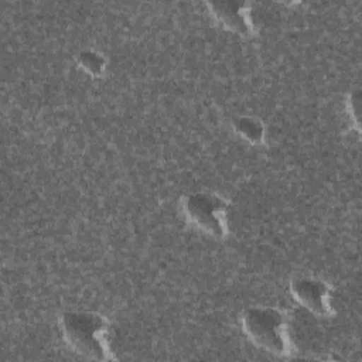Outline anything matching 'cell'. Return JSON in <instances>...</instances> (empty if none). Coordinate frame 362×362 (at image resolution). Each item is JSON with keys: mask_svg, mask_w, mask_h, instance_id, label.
<instances>
[{"mask_svg": "<svg viewBox=\"0 0 362 362\" xmlns=\"http://www.w3.org/2000/svg\"><path fill=\"white\" fill-rule=\"evenodd\" d=\"M246 335L267 352L286 356L291 354L286 314L273 307H250L242 317Z\"/></svg>", "mask_w": 362, "mask_h": 362, "instance_id": "obj_2", "label": "cell"}, {"mask_svg": "<svg viewBox=\"0 0 362 362\" xmlns=\"http://www.w3.org/2000/svg\"><path fill=\"white\" fill-rule=\"evenodd\" d=\"M208 7L211 8L214 17L225 28L245 37L253 34V23L249 16L250 7L247 3L215 1L208 3Z\"/></svg>", "mask_w": 362, "mask_h": 362, "instance_id": "obj_5", "label": "cell"}, {"mask_svg": "<svg viewBox=\"0 0 362 362\" xmlns=\"http://www.w3.org/2000/svg\"><path fill=\"white\" fill-rule=\"evenodd\" d=\"M228 202L214 192H194L182 199V212L191 225L214 236L226 235Z\"/></svg>", "mask_w": 362, "mask_h": 362, "instance_id": "obj_3", "label": "cell"}, {"mask_svg": "<svg viewBox=\"0 0 362 362\" xmlns=\"http://www.w3.org/2000/svg\"><path fill=\"white\" fill-rule=\"evenodd\" d=\"M78 62L82 66V69H85L86 72L92 74V75H100L103 72L105 61H103L102 55H99L93 51L81 52L79 58H78Z\"/></svg>", "mask_w": 362, "mask_h": 362, "instance_id": "obj_7", "label": "cell"}, {"mask_svg": "<svg viewBox=\"0 0 362 362\" xmlns=\"http://www.w3.org/2000/svg\"><path fill=\"white\" fill-rule=\"evenodd\" d=\"M293 297L305 308L318 315H329V287L325 281L310 277L298 276L290 284Z\"/></svg>", "mask_w": 362, "mask_h": 362, "instance_id": "obj_4", "label": "cell"}, {"mask_svg": "<svg viewBox=\"0 0 362 362\" xmlns=\"http://www.w3.org/2000/svg\"><path fill=\"white\" fill-rule=\"evenodd\" d=\"M235 130L240 137L250 143H262L263 140V126L259 120H255L252 117H240L235 122Z\"/></svg>", "mask_w": 362, "mask_h": 362, "instance_id": "obj_6", "label": "cell"}, {"mask_svg": "<svg viewBox=\"0 0 362 362\" xmlns=\"http://www.w3.org/2000/svg\"><path fill=\"white\" fill-rule=\"evenodd\" d=\"M59 325L68 345L86 358L105 361L112 354L107 345V320L96 313L66 311L59 318Z\"/></svg>", "mask_w": 362, "mask_h": 362, "instance_id": "obj_1", "label": "cell"}]
</instances>
